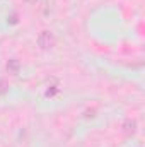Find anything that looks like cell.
I'll use <instances>...</instances> for the list:
<instances>
[{
    "label": "cell",
    "instance_id": "1",
    "mask_svg": "<svg viewBox=\"0 0 145 147\" xmlns=\"http://www.w3.org/2000/svg\"><path fill=\"white\" fill-rule=\"evenodd\" d=\"M38 46L41 48V50H51L53 46H55V43H56V38L53 34V31H50V29H44V31H41L39 34H38Z\"/></svg>",
    "mask_w": 145,
    "mask_h": 147
},
{
    "label": "cell",
    "instance_id": "2",
    "mask_svg": "<svg viewBox=\"0 0 145 147\" xmlns=\"http://www.w3.org/2000/svg\"><path fill=\"white\" fill-rule=\"evenodd\" d=\"M7 70H9V74H12V75H17V74L21 72V62L15 60V58H10L7 62Z\"/></svg>",
    "mask_w": 145,
    "mask_h": 147
},
{
    "label": "cell",
    "instance_id": "3",
    "mask_svg": "<svg viewBox=\"0 0 145 147\" xmlns=\"http://www.w3.org/2000/svg\"><path fill=\"white\" fill-rule=\"evenodd\" d=\"M123 130H125V132H132V134H133V132L137 130V121H135V120H130V118H128V120H125V123H123Z\"/></svg>",
    "mask_w": 145,
    "mask_h": 147
},
{
    "label": "cell",
    "instance_id": "4",
    "mask_svg": "<svg viewBox=\"0 0 145 147\" xmlns=\"http://www.w3.org/2000/svg\"><path fill=\"white\" fill-rule=\"evenodd\" d=\"M56 92H58V87H56V86H53L51 89H48V91H46V96L50 98V96H55Z\"/></svg>",
    "mask_w": 145,
    "mask_h": 147
},
{
    "label": "cell",
    "instance_id": "5",
    "mask_svg": "<svg viewBox=\"0 0 145 147\" xmlns=\"http://www.w3.org/2000/svg\"><path fill=\"white\" fill-rule=\"evenodd\" d=\"M9 19H10V21H9L10 24H17V14H12V16H10Z\"/></svg>",
    "mask_w": 145,
    "mask_h": 147
},
{
    "label": "cell",
    "instance_id": "6",
    "mask_svg": "<svg viewBox=\"0 0 145 147\" xmlns=\"http://www.w3.org/2000/svg\"><path fill=\"white\" fill-rule=\"evenodd\" d=\"M5 87H7L5 80H0V94H2V92H5Z\"/></svg>",
    "mask_w": 145,
    "mask_h": 147
},
{
    "label": "cell",
    "instance_id": "7",
    "mask_svg": "<svg viewBox=\"0 0 145 147\" xmlns=\"http://www.w3.org/2000/svg\"><path fill=\"white\" fill-rule=\"evenodd\" d=\"M24 2H26V3H34L36 0H24Z\"/></svg>",
    "mask_w": 145,
    "mask_h": 147
}]
</instances>
